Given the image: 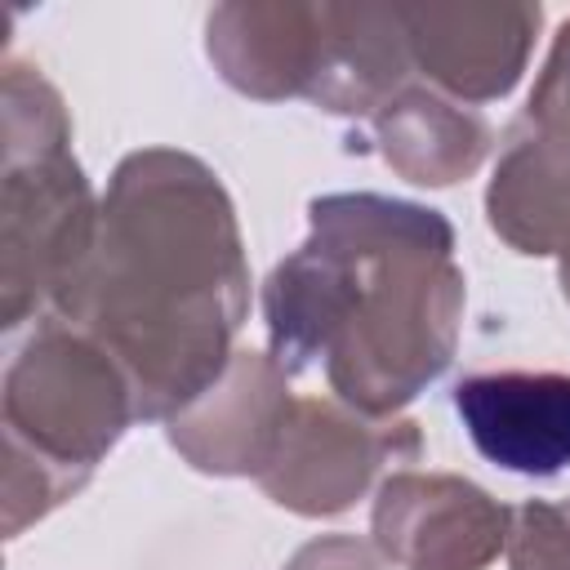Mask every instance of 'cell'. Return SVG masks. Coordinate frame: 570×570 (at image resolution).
<instances>
[{"label": "cell", "mask_w": 570, "mask_h": 570, "mask_svg": "<svg viewBox=\"0 0 570 570\" xmlns=\"http://www.w3.org/2000/svg\"><path fill=\"white\" fill-rule=\"evenodd\" d=\"M289 374L258 352H236L223 379L183 405L169 423V445L200 472L258 476L276 450L285 414L294 405Z\"/></svg>", "instance_id": "8"}, {"label": "cell", "mask_w": 570, "mask_h": 570, "mask_svg": "<svg viewBox=\"0 0 570 570\" xmlns=\"http://www.w3.org/2000/svg\"><path fill=\"white\" fill-rule=\"evenodd\" d=\"M325 9L298 0H236L209 9L205 49L245 98H307L325 53Z\"/></svg>", "instance_id": "9"}, {"label": "cell", "mask_w": 570, "mask_h": 570, "mask_svg": "<svg viewBox=\"0 0 570 570\" xmlns=\"http://www.w3.org/2000/svg\"><path fill=\"white\" fill-rule=\"evenodd\" d=\"M307 218V240L263 285L267 356L285 374L321 361L343 405L392 419L454 356V232L436 209L374 191L321 196Z\"/></svg>", "instance_id": "2"}, {"label": "cell", "mask_w": 570, "mask_h": 570, "mask_svg": "<svg viewBox=\"0 0 570 570\" xmlns=\"http://www.w3.org/2000/svg\"><path fill=\"white\" fill-rule=\"evenodd\" d=\"M503 552L512 570H570V508L543 499L512 508Z\"/></svg>", "instance_id": "13"}, {"label": "cell", "mask_w": 570, "mask_h": 570, "mask_svg": "<svg viewBox=\"0 0 570 570\" xmlns=\"http://www.w3.org/2000/svg\"><path fill=\"white\" fill-rule=\"evenodd\" d=\"M285 570H387L379 548L352 539V534H325V539H312L303 543Z\"/></svg>", "instance_id": "15"}, {"label": "cell", "mask_w": 570, "mask_h": 570, "mask_svg": "<svg viewBox=\"0 0 570 570\" xmlns=\"http://www.w3.org/2000/svg\"><path fill=\"white\" fill-rule=\"evenodd\" d=\"M490 227L517 254H570V138L530 134L517 138L485 191Z\"/></svg>", "instance_id": "11"}, {"label": "cell", "mask_w": 570, "mask_h": 570, "mask_svg": "<svg viewBox=\"0 0 570 570\" xmlns=\"http://www.w3.org/2000/svg\"><path fill=\"white\" fill-rule=\"evenodd\" d=\"M374 138L383 160L419 187H450L468 178L490 147V129L476 111L419 85L392 94L374 111Z\"/></svg>", "instance_id": "12"}, {"label": "cell", "mask_w": 570, "mask_h": 570, "mask_svg": "<svg viewBox=\"0 0 570 570\" xmlns=\"http://www.w3.org/2000/svg\"><path fill=\"white\" fill-rule=\"evenodd\" d=\"M419 454L410 419H374L334 401H294L258 485L298 517H334L352 508L387 463Z\"/></svg>", "instance_id": "5"}, {"label": "cell", "mask_w": 570, "mask_h": 570, "mask_svg": "<svg viewBox=\"0 0 570 570\" xmlns=\"http://www.w3.org/2000/svg\"><path fill=\"white\" fill-rule=\"evenodd\" d=\"M245 312L249 267L214 169L174 147L125 156L53 316L125 370L138 419H174L223 379Z\"/></svg>", "instance_id": "1"}, {"label": "cell", "mask_w": 570, "mask_h": 570, "mask_svg": "<svg viewBox=\"0 0 570 570\" xmlns=\"http://www.w3.org/2000/svg\"><path fill=\"white\" fill-rule=\"evenodd\" d=\"M525 116L548 129V134H566L570 138V18L561 22L552 49H548V62L530 89V107Z\"/></svg>", "instance_id": "14"}, {"label": "cell", "mask_w": 570, "mask_h": 570, "mask_svg": "<svg viewBox=\"0 0 570 570\" xmlns=\"http://www.w3.org/2000/svg\"><path fill=\"white\" fill-rule=\"evenodd\" d=\"M472 445L521 476H552L570 463V374H472L454 387Z\"/></svg>", "instance_id": "10"}, {"label": "cell", "mask_w": 570, "mask_h": 570, "mask_svg": "<svg viewBox=\"0 0 570 570\" xmlns=\"http://www.w3.org/2000/svg\"><path fill=\"white\" fill-rule=\"evenodd\" d=\"M561 294H566V298H570V254H566V258H561Z\"/></svg>", "instance_id": "16"}, {"label": "cell", "mask_w": 570, "mask_h": 570, "mask_svg": "<svg viewBox=\"0 0 570 570\" xmlns=\"http://www.w3.org/2000/svg\"><path fill=\"white\" fill-rule=\"evenodd\" d=\"M566 508H570V503H566Z\"/></svg>", "instance_id": "17"}, {"label": "cell", "mask_w": 570, "mask_h": 570, "mask_svg": "<svg viewBox=\"0 0 570 570\" xmlns=\"http://www.w3.org/2000/svg\"><path fill=\"white\" fill-rule=\"evenodd\" d=\"M98 205L71 156L58 89L22 62L4 67V196H0V316L18 330L53 307L94 249Z\"/></svg>", "instance_id": "4"}, {"label": "cell", "mask_w": 570, "mask_h": 570, "mask_svg": "<svg viewBox=\"0 0 570 570\" xmlns=\"http://www.w3.org/2000/svg\"><path fill=\"white\" fill-rule=\"evenodd\" d=\"M129 419L125 370L76 325L40 321L4 374V534L71 499Z\"/></svg>", "instance_id": "3"}, {"label": "cell", "mask_w": 570, "mask_h": 570, "mask_svg": "<svg viewBox=\"0 0 570 570\" xmlns=\"http://www.w3.org/2000/svg\"><path fill=\"white\" fill-rule=\"evenodd\" d=\"M508 512L481 485L450 472H392L374 499V548L401 570H485Z\"/></svg>", "instance_id": "6"}, {"label": "cell", "mask_w": 570, "mask_h": 570, "mask_svg": "<svg viewBox=\"0 0 570 570\" xmlns=\"http://www.w3.org/2000/svg\"><path fill=\"white\" fill-rule=\"evenodd\" d=\"M543 9L539 4H428L401 9L410 62L463 102H490L521 80Z\"/></svg>", "instance_id": "7"}]
</instances>
